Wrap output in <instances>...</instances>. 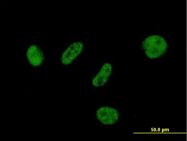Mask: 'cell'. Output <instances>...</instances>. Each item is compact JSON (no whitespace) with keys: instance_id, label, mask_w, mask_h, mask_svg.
I'll return each mask as SVG.
<instances>
[{"instance_id":"obj_3","label":"cell","mask_w":187,"mask_h":141,"mask_svg":"<svg viewBox=\"0 0 187 141\" xmlns=\"http://www.w3.org/2000/svg\"><path fill=\"white\" fill-rule=\"evenodd\" d=\"M84 48V43L80 41L73 42L63 53L62 63L64 65H68L72 63L83 52Z\"/></svg>"},{"instance_id":"obj_1","label":"cell","mask_w":187,"mask_h":141,"mask_svg":"<svg viewBox=\"0 0 187 141\" xmlns=\"http://www.w3.org/2000/svg\"><path fill=\"white\" fill-rule=\"evenodd\" d=\"M140 48L146 60L152 61H160L170 51V41L168 36L161 32L147 33L141 37Z\"/></svg>"},{"instance_id":"obj_2","label":"cell","mask_w":187,"mask_h":141,"mask_svg":"<svg viewBox=\"0 0 187 141\" xmlns=\"http://www.w3.org/2000/svg\"><path fill=\"white\" fill-rule=\"evenodd\" d=\"M114 68V65L111 61L104 62L101 64L92 79L93 86L98 88L106 84L113 73Z\"/></svg>"},{"instance_id":"obj_4","label":"cell","mask_w":187,"mask_h":141,"mask_svg":"<svg viewBox=\"0 0 187 141\" xmlns=\"http://www.w3.org/2000/svg\"><path fill=\"white\" fill-rule=\"evenodd\" d=\"M96 116L101 122L106 125L114 124L119 118V114L117 110L107 106L99 108L97 111Z\"/></svg>"},{"instance_id":"obj_5","label":"cell","mask_w":187,"mask_h":141,"mask_svg":"<svg viewBox=\"0 0 187 141\" xmlns=\"http://www.w3.org/2000/svg\"><path fill=\"white\" fill-rule=\"evenodd\" d=\"M27 58L33 66L40 65L43 60V54L41 50L35 45L31 46L27 52Z\"/></svg>"}]
</instances>
